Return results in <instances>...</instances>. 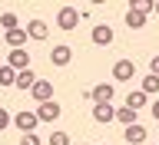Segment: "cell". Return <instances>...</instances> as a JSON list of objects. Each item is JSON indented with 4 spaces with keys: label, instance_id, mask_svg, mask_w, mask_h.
Masks as SVG:
<instances>
[{
    "label": "cell",
    "instance_id": "11",
    "mask_svg": "<svg viewBox=\"0 0 159 145\" xmlns=\"http://www.w3.org/2000/svg\"><path fill=\"white\" fill-rule=\"evenodd\" d=\"M93 119H96V122H113V119H116V109L109 106V102H103V106H93Z\"/></svg>",
    "mask_w": 159,
    "mask_h": 145
},
{
    "label": "cell",
    "instance_id": "15",
    "mask_svg": "<svg viewBox=\"0 0 159 145\" xmlns=\"http://www.w3.org/2000/svg\"><path fill=\"white\" fill-rule=\"evenodd\" d=\"M126 27H129V30H143V27H146V13H139V10H126Z\"/></svg>",
    "mask_w": 159,
    "mask_h": 145
},
{
    "label": "cell",
    "instance_id": "14",
    "mask_svg": "<svg viewBox=\"0 0 159 145\" xmlns=\"http://www.w3.org/2000/svg\"><path fill=\"white\" fill-rule=\"evenodd\" d=\"M7 43H10V49H23V43H27V30H10L7 33Z\"/></svg>",
    "mask_w": 159,
    "mask_h": 145
},
{
    "label": "cell",
    "instance_id": "18",
    "mask_svg": "<svg viewBox=\"0 0 159 145\" xmlns=\"http://www.w3.org/2000/svg\"><path fill=\"white\" fill-rule=\"evenodd\" d=\"M0 83H3V86H17V69L13 66H0Z\"/></svg>",
    "mask_w": 159,
    "mask_h": 145
},
{
    "label": "cell",
    "instance_id": "22",
    "mask_svg": "<svg viewBox=\"0 0 159 145\" xmlns=\"http://www.w3.org/2000/svg\"><path fill=\"white\" fill-rule=\"evenodd\" d=\"M50 145H70V135L66 132H53V135H50Z\"/></svg>",
    "mask_w": 159,
    "mask_h": 145
},
{
    "label": "cell",
    "instance_id": "5",
    "mask_svg": "<svg viewBox=\"0 0 159 145\" xmlns=\"http://www.w3.org/2000/svg\"><path fill=\"white\" fill-rule=\"evenodd\" d=\"M7 66H13L17 73L30 69V53H27V49H10V56H7Z\"/></svg>",
    "mask_w": 159,
    "mask_h": 145
},
{
    "label": "cell",
    "instance_id": "6",
    "mask_svg": "<svg viewBox=\"0 0 159 145\" xmlns=\"http://www.w3.org/2000/svg\"><path fill=\"white\" fill-rule=\"evenodd\" d=\"M30 92H33V99H37V102H50V99H53V83L37 79V86L30 89Z\"/></svg>",
    "mask_w": 159,
    "mask_h": 145
},
{
    "label": "cell",
    "instance_id": "27",
    "mask_svg": "<svg viewBox=\"0 0 159 145\" xmlns=\"http://www.w3.org/2000/svg\"><path fill=\"white\" fill-rule=\"evenodd\" d=\"M152 13H159V0H156V3H152Z\"/></svg>",
    "mask_w": 159,
    "mask_h": 145
},
{
    "label": "cell",
    "instance_id": "3",
    "mask_svg": "<svg viewBox=\"0 0 159 145\" xmlns=\"http://www.w3.org/2000/svg\"><path fill=\"white\" fill-rule=\"evenodd\" d=\"M60 116H63V109H60L57 99H50V102H40V109H37V119H40V122H53V119H60Z\"/></svg>",
    "mask_w": 159,
    "mask_h": 145
},
{
    "label": "cell",
    "instance_id": "23",
    "mask_svg": "<svg viewBox=\"0 0 159 145\" xmlns=\"http://www.w3.org/2000/svg\"><path fill=\"white\" fill-rule=\"evenodd\" d=\"M10 122H13V119H10V112H7V109H0V132H3Z\"/></svg>",
    "mask_w": 159,
    "mask_h": 145
},
{
    "label": "cell",
    "instance_id": "12",
    "mask_svg": "<svg viewBox=\"0 0 159 145\" xmlns=\"http://www.w3.org/2000/svg\"><path fill=\"white\" fill-rule=\"evenodd\" d=\"M126 142L129 145H143V142H146V129L139 126V122H136V126H126Z\"/></svg>",
    "mask_w": 159,
    "mask_h": 145
},
{
    "label": "cell",
    "instance_id": "1",
    "mask_svg": "<svg viewBox=\"0 0 159 145\" xmlns=\"http://www.w3.org/2000/svg\"><path fill=\"white\" fill-rule=\"evenodd\" d=\"M57 27H60V30H76V27H80V10H76V7H60Z\"/></svg>",
    "mask_w": 159,
    "mask_h": 145
},
{
    "label": "cell",
    "instance_id": "13",
    "mask_svg": "<svg viewBox=\"0 0 159 145\" xmlns=\"http://www.w3.org/2000/svg\"><path fill=\"white\" fill-rule=\"evenodd\" d=\"M89 96H93V102H96V106H103V102H109V99H113V86H106V83H99V86L93 89Z\"/></svg>",
    "mask_w": 159,
    "mask_h": 145
},
{
    "label": "cell",
    "instance_id": "2",
    "mask_svg": "<svg viewBox=\"0 0 159 145\" xmlns=\"http://www.w3.org/2000/svg\"><path fill=\"white\" fill-rule=\"evenodd\" d=\"M133 76H136V63L133 59H119L116 66H113V79L116 83H129Z\"/></svg>",
    "mask_w": 159,
    "mask_h": 145
},
{
    "label": "cell",
    "instance_id": "19",
    "mask_svg": "<svg viewBox=\"0 0 159 145\" xmlns=\"http://www.w3.org/2000/svg\"><path fill=\"white\" fill-rule=\"evenodd\" d=\"M139 89H143L146 96H152V92H159V76H152V73H149V76L143 79V86H139Z\"/></svg>",
    "mask_w": 159,
    "mask_h": 145
},
{
    "label": "cell",
    "instance_id": "17",
    "mask_svg": "<svg viewBox=\"0 0 159 145\" xmlns=\"http://www.w3.org/2000/svg\"><path fill=\"white\" fill-rule=\"evenodd\" d=\"M136 116L139 112H133L129 106H123V109H116V119L123 122V126H136Z\"/></svg>",
    "mask_w": 159,
    "mask_h": 145
},
{
    "label": "cell",
    "instance_id": "7",
    "mask_svg": "<svg viewBox=\"0 0 159 145\" xmlns=\"http://www.w3.org/2000/svg\"><path fill=\"white\" fill-rule=\"evenodd\" d=\"M70 59H73V49L70 46H53L50 49V63H53V66H66Z\"/></svg>",
    "mask_w": 159,
    "mask_h": 145
},
{
    "label": "cell",
    "instance_id": "16",
    "mask_svg": "<svg viewBox=\"0 0 159 145\" xmlns=\"http://www.w3.org/2000/svg\"><path fill=\"white\" fill-rule=\"evenodd\" d=\"M17 86H20V89H33V86H37L33 69H23V73H17Z\"/></svg>",
    "mask_w": 159,
    "mask_h": 145
},
{
    "label": "cell",
    "instance_id": "25",
    "mask_svg": "<svg viewBox=\"0 0 159 145\" xmlns=\"http://www.w3.org/2000/svg\"><path fill=\"white\" fill-rule=\"evenodd\" d=\"M149 73H152V76H159V56H152V63H149Z\"/></svg>",
    "mask_w": 159,
    "mask_h": 145
},
{
    "label": "cell",
    "instance_id": "20",
    "mask_svg": "<svg viewBox=\"0 0 159 145\" xmlns=\"http://www.w3.org/2000/svg\"><path fill=\"white\" fill-rule=\"evenodd\" d=\"M0 27L7 30V33H10V30H17V13H0Z\"/></svg>",
    "mask_w": 159,
    "mask_h": 145
},
{
    "label": "cell",
    "instance_id": "26",
    "mask_svg": "<svg viewBox=\"0 0 159 145\" xmlns=\"http://www.w3.org/2000/svg\"><path fill=\"white\" fill-rule=\"evenodd\" d=\"M152 119H156V122H159V99H156V102H152Z\"/></svg>",
    "mask_w": 159,
    "mask_h": 145
},
{
    "label": "cell",
    "instance_id": "10",
    "mask_svg": "<svg viewBox=\"0 0 159 145\" xmlns=\"http://www.w3.org/2000/svg\"><path fill=\"white\" fill-rule=\"evenodd\" d=\"M47 33H50V30H47L43 20H30V23H27V36L30 40H47Z\"/></svg>",
    "mask_w": 159,
    "mask_h": 145
},
{
    "label": "cell",
    "instance_id": "4",
    "mask_svg": "<svg viewBox=\"0 0 159 145\" xmlns=\"http://www.w3.org/2000/svg\"><path fill=\"white\" fill-rule=\"evenodd\" d=\"M13 126H17L23 135H30V132L40 126V119H37V112H17V116H13Z\"/></svg>",
    "mask_w": 159,
    "mask_h": 145
},
{
    "label": "cell",
    "instance_id": "24",
    "mask_svg": "<svg viewBox=\"0 0 159 145\" xmlns=\"http://www.w3.org/2000/svg\"><path fill=\"white\" fill-rule=\"evenodd\" d=\"M20 145H43V142H40L33 132H30V135H23V139H20Z\"/></svg>",
    "mask_w": 159,
    "mask_h": 145
},
{
    "label": "cell",
    "instance_id": "21",
    "mask_svg": "<svg viewBox=\"0 0 159 145\" xmlns=\"http://www.w3.org/2000/svg\"><path fill=\"white\" fill-rule=\"evenodd\" d=\"M129 10H139V13H149V10H152V0H133V3H129Z\"/></svg>",
    "mask_w": 159,
    "mask_h": 145
},
{
    "label": "cell",
    "instance_id": "8",
    "mask_svg": "<svg viewBox=\"0 0 159 145\" xmlns=\"http://www.w3.org/2000/svg\"><path fill=\"white\" fill-rule=\"evenodd\" d=\"M93 43H96V46H109V43H113V30H109L106 23L93 27Z\"/></svg>",
    "mask_w": 159,
    "mask_h": 145
},
{
    "label": "cell",
    "instance_id": "9",
    "mask_svg": "<svg viewBox=\"0 0 159 145\" xmlns=\"http://www.w3.org/2000/svg\"><path fill=\"white\" fill-rule=\"evenodd\" d=\"M146 102H149V96L143 92V89H133V92L126 96V106L133 109V112H139V109H146Z\"/></svg>",
    "mask_w": 159,
    "mask_h": 145
}]
</instances>
